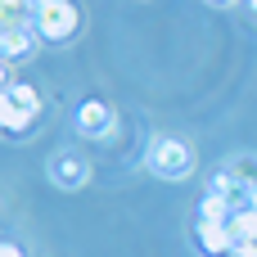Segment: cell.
<instances>
[{
  "label": "cell",
  "instance_id": "cell-1",
  "mask_svg": "<svg viewBox=\"0 0 257 257\" xmlns=\"http://www.w3.org/2000/svg\"><path fill=\"white\" fill-rule=\"evenodd\" d=\"M145 167L158 176V181H185L194 172V149L176 136H158L149 149H145Z\"/></svg>",
  "mask_w": 257,
  "mask_h": 257
},
{
  "label": "cell",
  "instance_id": "cell-2",
  "mask_svg": "<svg viewBox=\"0 0 257 257\" xmlns=\"http://www.w3.org/2000/svg\"><path fill=\"white\" fill-rule=\"evenodd\" d=\"M32 23H36L41 41H50V45H68V41L77 36V27H81V14H77L72 0H45V5L32 14Z\"/></svg>",
  "mask_w": 257,
  "mask_h": 257
},
{
  "label": "cell",
  "instance_id": "cell-3",
  "mask_svg": "<svg viewBox=\"0 0 257 257\" xmlns=\"http://www.w3.org/2000/svg\"><path fill=\"white\" fill-rule=\"evenodd\" d=\"M72 126H77L86 140H108V136L117 131V113H113V104H104V99H81L77 113H72Z\"/></svg>",
  "mask_w": 257,
  "mask_h": 257
},
{
  "label": "cell",
  "instance_id": "cell-4",
  "mask_svg": "<svg viewBox=\"0 0 257 257\" xmlns=\"http://www.w3.org/2000/svg\"><path fill=\"white\" fill-rule=\"evenodd\" d=\"M36 50H41L36 23H5L0 27V54H5V63H18V59H27Z\"/></svg>",
  "mask_w": 257,
  "mask_h": 257
},
{
  "label": "cell",
  "instance_id": "cell-5",
  "mask_svg": "<svg viewBox=\"0 0 257 257\" xmlns=\"http://www.w3.org/2000/svg\"><path fill=\"white\" fill-rule=\"evenodd\" d=\"M45 172H50V181H54L59 190H81V185L90 181V163H86L81 154H54V158L45 163Z\"/></svg>",
  "mask_w": 257,
  "mask_h": 257
},
{
  "label": "cell",
  "instance_id": "cell-6",
  "mask_svg": "<svg viewBox=\"0 0 257 257\" xmlns=\"http://www.w3.org/2000/svg\"><path fill=\"white\" fill-rule=\"evenodd\" d=\"M194 244H199L208 257H230L235 235L226 230V221H199V226H194Z\"/></svg>",
  "mask_w": 257,
  "mask_h": 257
},
{
  "label": "cell",
  "instance_id": "cell-7",
  "mask_svg": "<svg viewBox=\"0 0 257 257\" xmlns=\"http://www.w3.org/2000/svg\"><path fill=\"white\" fill-rule=\"evenodd\" d=\"M0 126H5V136H32L41 126V113H27V108L0 99Z\"/></svg>",
  "mask_w": 257,
  "mask_h": 257
},
{
  "label": "cell",
  "instance_id": "cell-8",
  "mask_svg": "<svg viewBox=\"0 0 257 257\" xmlns=\"http://www.w3.org/2000/svg\"><path fill=\"white\" fill-rule=\"evenodd\" d=\"M0 99H5V104H18V108H27V113H41V90H36L32 81H5Z\"/></svg>",
  "mask_w": 257,
  "mask_h": 257
},
{
  "label": "cell",
  "instance_id": "cell-9",
  "mask_svg": "<svg viewBox=\"0 0 257 257\" xmlns=\"http://www.w3.org/2000/svg\"><path fill=\"white\" fill-rule=\"evenodd\" d=\"M230 212H235V199H226V194H212L208 190L199 199V221H226Z\"/></svg>",
  "mask_w": 257,
  "mask_h": 257
},
{
  "label": "cell",
  "instance_id": "cell-10",
  "mask_svg": "<svg viewBox=\"0 0 257 257\" xmlns=\"http://www.w3.org/2000/svg\"><path fill=\"white\" fill-rule=\"evenodd\" d=\"M230 172H235V181H239L244 190H253V185H257V158H253V154H239V158L230 163Z\"/></svg>",
  "mask_w": 257,
  "mask_h": 257
},
{
  "label": "cell",
  "instance_id": "cell-11",
  "mask_svg": "<svg viewBox=\"0 0 257 257\" xmlns=\"http://www.w3.org/2000/svg\"><path fill=\"white\" fill-rule=\"evenodd\" d=\"M230 257H257V239H235Z\"/></svg>",
  "mask_w": 257,
  "mask_h": 257
},
{
  "label": "cell",
  "instance_id": "cell-12",
  "mask_svg": "<svg viewBox=\"0 0 257 257\" xmlns=\"http://www.w3.org/2000/svg\"><path fill=\"white\" fill-rule=\"evenodd\" d=\"M0 257H23V248H18V244H14V239H9V244H5V248H0Z\"/></svg>",
  "mask_w": 257,
  "mask_h": 257
},
{
  "label": "cell",
  "instance_id": "cell-13",
  "mask_svg": "<svg viewBox=\"0 0 257 257\" xmlns=\"http://www.w3.org/2000/svg\"><path fill=\"white\" fill-rule=\"evenodd\" d=\"M248 208H253V212H257V185H253V190H248Z\"/></svg>",
  "mask_w": 257,
  "mask_h": 257
},
{
  "label": "cell",
  "instance_id": "cell-14",
  "mask_svg": "<svg viewBox=\"0 0 257 257\" xmlns=\"http://www.w3.org/2000/svg\"><path fill=\"white\" fill-rule=\"evenodd\" d=\"M244 9H248V14H253V18H257V0H244Z\"/></svg>",
  "mask_w": 257,
  "mask_h": 257
},
{
  "label": "cell",
  "instance_id": "cell-15",
  "mask_svg": "<svg viewBox=\"0 0 257 257\" xmlns=\"http://www.w3.org/2000/svg\"><path fill=\"white\" fill-rule=\"evenodd\" d=\"M27 5H32V14H36V9H41V5H45V0H27Z\"/></svg>",
  "mask_w": 257,
  "mask_h": 257
},
{
  "label": "cell",
  "instance_id": "cell-16",
  "mask_svg": "<svg viewBox=\"0 0 257 257\" xmlns=\"http://www.w3.org/2000/svg\"><path fill=\"white\" fill-rule=\"evenodd\" d=\"M212 5H239V0H212Z\"/></svg>",
  "mask_w": 257,
  "mask_h": 257
}]
</instances>
